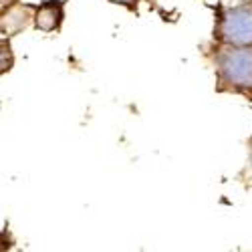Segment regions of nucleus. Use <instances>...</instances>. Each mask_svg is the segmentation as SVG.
<instances>
[{"mask_svg":"<svg viewBox=\"0 0 252 252\" xmlns=\"http://www.w3.org/2000/svg\"><path fill=\"white\" fill-rule=\"evenodd\" d=\"M109 2L113 4H119V6H125V8H133L139 0H109Z\"/></svg>","mask_w":252,"mask_h":252,"instance_id":"nucleus-6","label":"nucleus"},{"mask_svg":"<svg viewBox=\"0 0 252 252\" xmlns=\"http://www.w3.org/2000/svg\"><path fill=\"white\" fill-rule=\"evenodd\" d=\"M220 91L252 93V45H222L212 53Z\"/></svg>","mask_w":252,"mask_h":252,"instance_id":"nucleus-1","label":"nucleus"},{"mask_svg":"<svg viewBox=\"0 0 252 252\" xmlns=\"http://www.w3.org/2000/svg\"><path fill=\"white\" fill-rule=\"evenodd\" d=\"M65 20V2L63 0H45L34 6L32 25L40 32H57Z\"/></svg>","mask_w":252,"mask_h":252,"instance_id":"nucleus-4","label":"nucleus"},{"mask_svg":"<svg viewBox=\"0 0 252 252\" xmlns=\"http://www.w3.org/2000/svg\"><path fill=\"white\" fill-rule=\"evenodd\" d=\"M32 14H34V6L23 4L18 0L2 6V10H0V32L6 36H16L25 32L32 25Z\"/></svg>","mask_w":252,"mask_h":252,"instance_id":"nucleus-3","label":"nucleus"},{"mask_svg":"<svg viewBox=\"0 0 252 252\" xmlns=\"http://www.w3.org/2000/svg\"><path fill=\"white\" fill-rule=\"evenodd\" d=\"M250 167H252V139H250Z\"/></svg>","mask_w":252,"mask_h":252,"instance_id":"nucleus-8","label":"nucleus"},{"mask_svg":"<svg viewBox=\"0 0 252 252\" xmlns=\"http://www.w3.org/2000/svg\"><path fill=\"white\" fill-rule=\"evenodd\" d=\"M216 40L222 45H252V0L226 6L220 12Z\"/></svg>","mask_w":252,"mask_h":252,"instance_id":"nucleus-2","label":"nucleus"},{"mask_svg":"<svg viewBox=\"0 0 252 252\" xmlns=\"http://www.w3.org/2000/svg\"><path fill=\"white\" fill-rule=\"evenodd\" d=\"M16 0H0V6H6V4H12Z\"/></svg>","mask_w":252,"mask_h":252,"instance_id":"nucleus-7","label":"nucleus"},{"mask_svg":"<svg viewBox=\"0 0 252 252\" xmlns=\"http://www.w3.org/2000/svg\"><path fill=\"white\" fill-rule=\"evenodd\" d=\"M14 67V51L8 38H0V75L8 73Z\"/></svg>","mask_w":252,"mask_h":252,"instance_id":"nucleus-5","label":"nucleus"}]
</instances>
